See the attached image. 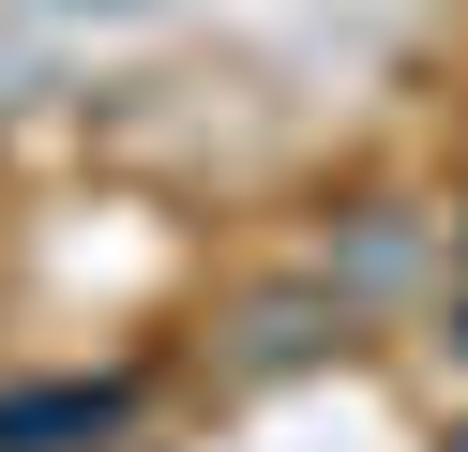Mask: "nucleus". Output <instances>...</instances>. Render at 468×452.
<instances>
[{"mask_svg": "<svg viewBox=\"0 0 468 452\" xmlns=\"http://www.w3.org/2000/svg\"><path fill=\"white\" fill-rule=\"evenodd\" d=\"M122 422V392H16L0 407V452H46V437H106Z\"/></svg>", "mask_w": 468, "mask_h": 452, "instance_id": "f257e3e1", "label": "nucleus"}, {"mask_svg": "<svg viewBox=\"0 0 468 452\" xmlns=\"http://www.w3.org/2000/svg\"><path fill=\"white\" fill-rule=\"evenodd\" d=\"M453 452H468V437H453Z\"/></svg>", "mask_w": 468, "mask_h": 452, "instance_id": "f03ea898", "label": "nucleus"}]
</instances>
